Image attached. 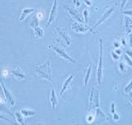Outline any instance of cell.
<instances>
[{"label": "cell", "instance_id": "1", "mask_svg": "<svg viewBox=\"0 0 132 125\" xmlns=\"http://www.w3.org/2000/svg\"><path fill=\"white\" fill-rule=\"evenodd\" d=\"M34 67L35 72L40 78L48 80L49 82H52L50 61H46L43 64H36L34 66Z\"/></svg>", "mask_w": 132, "mask_h": 125}, {"label": "cell", "instance_id": "2", "mask_svg": "<svg viewBox=\"0 0 132 125\" xmlns=\"http://www.w3.org/2000/svg\"><path fill=\"white\" fill-rule=\"evenodd\" d=\"M99 108V94L98 90H95V88H92L91 96H90V103H89V111L93 108Z\"/></svg>", "mask_w": 132, "mask_h": 125}, {"label": "cell", "instance_id": "3", "mask_svg": "<svg viewBox=\"0 0 132 125\" xmlns=\"http://www.w3.org/2000/svg\"><path fill=\"white\" fill-rule=\"evenodd\" d=\"M103 52H102V40L100 39V57H99L98 65V69H97V79L98 82V85H101V79H102V71H103Z\"/></svg>", "mask_w": 132, "mask_h": 125}, {"label": "cell", "instance_id": "4", "mask_svg": "<svg viewBox=\"0 0 132 125\" xmlns=\"http://www.w3.org/2000/svg\"><path fill=\"white\" fill-rule=\"evenodd\" d=\"M50 47H52V50H54L59 57H62L63 59H65L66 60H68L69 62L76 63V61L75 60H73L71 57H70L69 55H68V54L66 53L65 50L63 48H61V47H55V46H53V45L50 46Z\"/></svg>", "mask_w": 132, "mask_h": 125}, {"label": "cell", "instance_id": "5", "mask_svg": "<svg viewBox=\"0 0 132 125\" xmlns=\"http://www.w3.org/2000/svg\"><path fill=\"white\" fill-rule=\"evenodd\" d=\"M1 87L2 89V92L5 95V100H6V102L10 105V106H14L15 105V98L12 97V95H11L10 92L7 89V88L5 86L4 83L2 82V81H1Z\"/></svg>", "mask_w": 132, "mask_h": 125}, {"label": "cell", "instance_id": "6", "mask_svg": "<svg viewBox=\"0 0 132 125\" xmlns=\"http://www.w3.org/2000/svg\"><path fill=\"white\" fill-rule=\"evenodd\" d=\"M71 29L74 32H76V33H85L88 30H91L85 25H84L82 22H75L71 26Z\"/></svg>", "mask_w": 132, "mask_h": 125}, {"label": "cell", "instance_id": "7", "mask_svg": "<svg viewBox=\"0 0 132 125\" xmlns=\"http://www.w3.org/2000/svg\"><path fill=\"white\" fill-rule=\"evenodd\" d=\"M64 6H65V8H66V10H67V12L70 15L71 17H72L73 18L78 20V22H82V23L85 22V20L82 19V17L80 15V14L78 13V12L76 9H75L73 8H71V7H68V5H65Z\"/></svg>", "mask_w": 132, "mask_h": 125}, {"label": "cell", "instance_id": "8", "mask_svg": "<svg viewBox=\"0 0 132 125\" xmlns=\"http://www.w3.org/2000/svg\"><path fill=\"white\" fill-rule=\"evenodd\" d=\"M56 16H57V0H54V3L52 5V9H51V12H50V15H49L47 26H49L50 24L54 22Z\"/></svg>", "mask_w": 132, "mask_h": 125}, {"label": "cell", "instance_id": "9", "mask_svg": "<svg viewBox=\"0 0 132 125\" xmlns=\"http://www.w3.org/2000/svg\"><path fill=\"white\" fill-rule=\"evenodd\" d=\"M113 10H114V8H113V7H111L110 8H108V10H107V11H106V12L102 15V16L100 18V19L98 20V22L95 24V26L91 29V31H92V30H93V29H95L96 27H98L100 24H101L102 22H104V21H105V20H106V19H107V18L111 15V14L112 13Z\"/></svg>", "mask_w": 132, "mask_h": 125}, {"label": "cell", "instance_id": "10", "mask_svg": "<svg viewBox=\"0 0 132 125\" xmlns=\"http://www.w3.org/2000/svg\"><path fill=\"white\" fill-rule=\"evenodd\" d=\"M55 29H56V31L58 32V34L64 38V40H65L67 44H68V45H70L71 43V38H70V37H69L68 33L66 31V28H61L56 27Z\"/></svg>", "mask_w": 132, "mask_h": 125}, {"label": "cell", "instance_id": "11", "mask_svg": "<svg viewBox=\"0 0 132 125\" xmlns=\"http://www.w3.org/2000/svg\"><path fill=\"white\" fill-rule=\"evenodd\" d=\"M11 73L15 76V77L19 79V80H22V79H24L26 78V75L23 73V72L21 70L20 68H17L16 69H14V70H12L11 71Z\"/></svg>", "mask_w": 132, "mask_h": 125}, {"label": "cell", "instance_id": "12", "mask_svg": "<svg viewBox=\"0 0 132 125\" xmlns=\"http://www.w3.org/2000/svg\"><path fill=\"white\" fill-rule=\"evenodd\" d=\"M50 101L52 106L53 109H55L58 105V99L56 97V94H55V91L53 88L51 89V95H50Z\"/></svg>", "mask_w": 132, "mask_h": 125}, {"label": "cell", "instance_id": "13", "mask_svg": "<svg viewBox=\"0 0 132 125\" xmlns=\"http://www.w3.org/2000/svg\"><path fill=\"white\" fill-rule=\"evenodd\" d=\"M33 12H35V9L34 8H24L23 10H22V14H21V15H20V18H19V22H20V24L22 23V22L30 14V13H32Z\"/></svg>", "mask_w": 132, "mask_h": 125}, {"label": "cell", "instance_id": "14", "mask_svg": "<svg viewBox=\"0 0 132 125\" xmlns=\"http://www.w3.org/2000/svg\"><path fill=\"white\" fill-rule=\"evenodd\" d=\"M73 77H74V76H73V75H71V76H69V77H68V78L66 79L65 81V82L63 83L62 89V91H61V95H62H62L64 94V92H65L66 89L68 88V85H69V84H70V82H71V80H72Z\"/></svg>", "mask_w": 132, "mask_h": 125}, {"label": "cell", "instance_id": "15", "mask_svg": "<svg viewBox=\"0 0 132 125\" xmlns=\"http://www.w3.org/2000/svg\"><path fill=\"white\" fill-rule=\"evenodd\" d=\"M21 113L23 114L24 117H31L35 115V112L31 110V109H27V108H22L21 109Z\"/></svg>", "mask_w": 132, "mask_h": 125}, {"label": "cell", "instance_id": "16", "mask_svg": "<svg viewBox=\"0 0 132 125\" xmlns=\"http://www.w3.org/2000/svg\"><path fill=\"white\" fill-rule=\"evenodd\" d=\"M23 114L21 113V111H16L15 112V118H16V121L19 124H26L24 118H23Z\"/></svg>", "mask_w": 132, "mask_h": 125}, {"label": "cell", "instance_id": "17", "mask_svg": "<svg viewBox=\"0 0 132 125\" xmlns=\"http://www.w3.org/2000/svg\"><path fill=\"white\" fill-rule=\"evenodd\" d=\"M33 30H34V34H35V39L36 38H40V37H43L44 32H43V30L41 28L36 27V28H34Z\"/></svg>", "mask_w": 132, "mask_h": 125}, {"label": "cell", "instance_id": "18", "mask_svg": "<svg viewBox=\"0 0 132 125\" xmlns=\"http://www.w3.org/2000/svg\"><path fill=\"white\" fill-rule=\"evenodd\" d=\"M91 72H92V65H90L88 66V68L87 69V70H86V74H85V88H86V86L88 85V82L89 81L90 76H91Z\"/></svg>", "mask_w": 132, "mask_h": 125}, {"label": "cell", "instance_id": "19", "mask_svg": "<svg viewBox=\"0 0 132 125\" xmlns=\"http://www.w3.org/2000/svg\"><path fill=\"white\" fill-rule=\"evenodd\" d=\"M38 25H39V21H38L37 16H34L32 22L30 23V27H32V28H34L38 27Z\"/></svg>", "mask_w": 132, "mask_h": 125}, {"label": "cell", "instance_id": "20", "mask_svg": "<svg viewBox=\"0 0 132 125\" xmlns=\"http://www.w3.org/2000/svg\"><path fill=\"white\" fill-rule=\"evenodd\" d=\"M125 92H127V93H128V92H131L132 91V80L128 83V85L127 86V87L125 89Z\"/></svg>", "mask_w": 132, "mask_h": 125}, {"label": "cell", "instance_id": "21", "mask_svg": "<svg viewBox=\"0 0 132 125\" xmlns=\"http://www.w3.org/2000/svg\"><path fill=\"white\" fill-rule=\"evenodd\" d=\"M119 68H120L121 71H125L126 65L125 64V62H120V64H119Z\"/></svg>", "mask_w": 132, "mask_h": 125}, {"label": "cell", "instance_id": "22", "mask_svg": "<svg viewBox=\"0 0 132 125\" xmlns=\"http://www.w3.org/2000/svg\"><path fill=\"white\" fill-rule=\"evenodd\" d=\"M111 55H112V57H113V59L114 60H118L119 59V55L118 54H117L115 52H114V51H112L111 52Z\"/></svg>", "mask_w": 132, "mask_h": 125}, {"label": "cell", "instance_id": "23", "mask_svg": "<svg viewBox=\"0 0 132 125\" xmlns=\"http://www.w3.org/2000/svg\"><path fill=\"white\" fill-rule=\"evenodd\" d=\"M125 59L127 60V62H128V63L130 66H132V60L131 59H130V58H129V57H128V56H127V55H125Z\"/></svg>", "mask_w": 132, "mask_h": 125}, {"label": "cell", "instance_id": "24", "mask_svg": "<svg viewBox=\"0 0 132 125\" xmlns=\"http://www.w3.org/2000/svg\"><path fill=\"white\" fill-rule=\"evenodd\" d=\"M84 15H85V22L87 23L88 22V11L86 9L84 10Z\"/></svg>", "mask_w": 132, "mask_h": 125}, {"label": "cell", "instance_id": "25", "mask_svg": "<svg viewBox=\"0 0 132 125\" xmlns=\"http://www.w3.org/2000/svg\"><path fill=\"white\" fill-rule=\"evenodd\" d=\"M111 113L114 114L115 112V108H114V104L112 103L111 104Z\"/></svg>", "mask_w": 132, "mask_h": 125}, {"label": "cell", "instance_id": "26", "mask_svg": "<svg viewBox=\"0 0 132 125\" xmlns=\"http://www.w3.org/2000/svg\"><path fill=\"white\" fill-rule=\"evenodd\" d=\"M121 13H123V14H126V15H132V9L131 10L126 11V12H122Z\"/></svg>", "mask_w": 132, "mask_h": 125}, {"label": "cell", "instance_id": "27", "mask_svg": "<svg viewBox=\"0 0 132 125\" xmlns=\"http://www.w3.org/2000/svg\"><path fill=\"white\" fill-rule=\"evenodd\" d=\"M113 114H114V121H118V120H119V116H118V114H117L115 112H114Z\"/></svg>", "mask_w": 132, "mask_h": 125}, {"label": "cell", "instance_id": "28", "mask_svg": "<svg viewBox=\"0 0 132 125\" xmlns=\"http://www.w3.org/2000/svg\"><path fill=\"white\" fill-rule=\"evenodd\" d=\"M128 39H129V40H128V42H129V44H130V46L132 47V34H131L130 35H129V37H128Z\"/></svg>", "mask_w": 132, "mask_h": 125}, {"label": "cell", "instance_id": "29", "mask_svg": "<svg viewBox=\"0 0 132 125\" xmlns=\"http://www.w3.org/2000/svg\"><path fill=\"white\" fill-rule=\"evenodd\" d=\"M114 52H115L117 54H118V55H120V54H121V50L120 49H116V50H114Z\"/></svg>", "mask_w": 132, "mask_h": 125}, {"label": "cell", "instance_id": "30", "mask_svg": "<svg viewBox=\"0 0 132 125\" xmlns=\"http://www.w3.org/2000/svg\"><path fill=\"white\" fill-rule=\"evenodd\" d=\"M85 1V2L88 5H89V6H91L92 5V2H91V1L90 0H84Z\"/></svg>", "mask_w": 132, "mask_h": 125}, {"label": "cell", "instance_id": "31", "mask_svg": "<svg viewBox=\"0 0 132 125\" xmlns=\"http://www.w3.org/2000/svg\"><path fill=\"white\" fill-rule=\"evenodd\" d=\"M75 4V6H79L80 5V2L78 0H75L74 1Z\"/></svg>", "mask_w": 132, "mask_h": 125}, {"label": "cell", "instance_id": "32", "mask_svg": "<svg viewBox=\"0 0 132 125\" xmlns=\"http://www.w3.org/2000/svg\"><path fill=\"white\" fill-rule=\"evenodd\" d=\"M127 54H128V55H129V56L131 57L132 59V51H131V50H128V51H127Z\"/></svg>", "mask_w": 132, "mask_h": 125}, {"label": "cell", "instance_id": "33", "mask_svg": "<svg viewBox=\"0 0 132 125\" xmlns=\"http://www.w3.org/2000/svg\"><path fill=\"white\" fill-rule=\"evenodd\" d=\"M114 45L115 46V47H119V44H118V42H114Z\"/></svg>", "mask_w": 132, "mask_h": 125}, {"label": "cell", "instance_id": "34", "mask_svg": "<svg viewBox=\"0 0 132 125\" xmlns=\"http://www.w3.org/2000/svg\"><path fill=\"white\" fill-rule=\"evenodd\" d=\"M130 98H131V102L132 103V92L131 93V95H130Z\"/></svg>", "mask_w": 132, "mask_h": 125}]
</instances>
